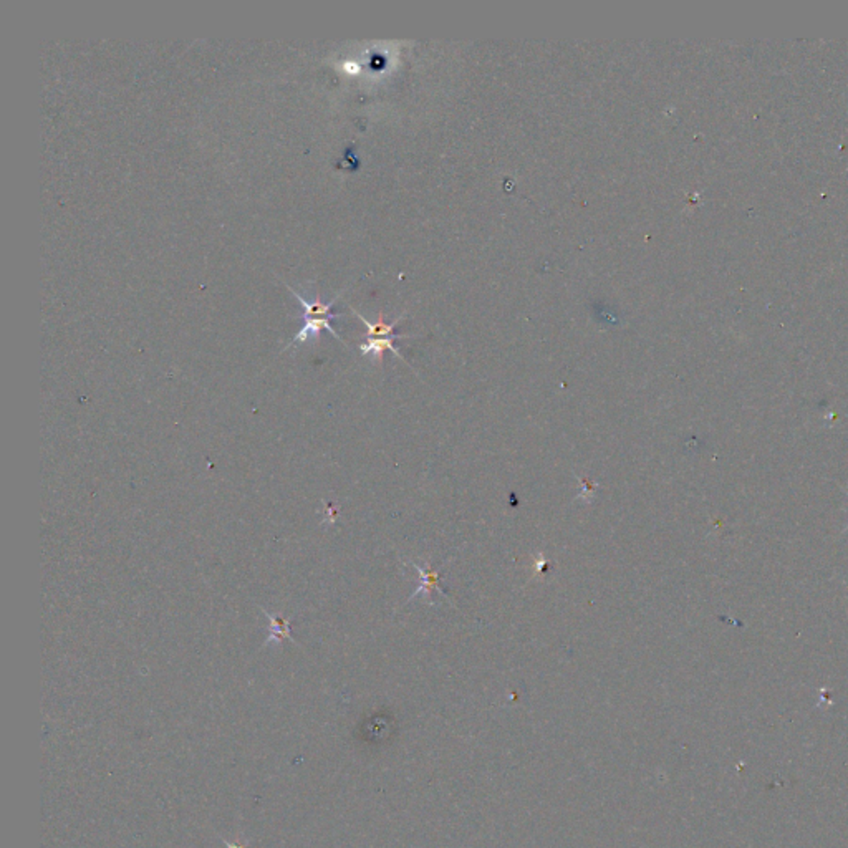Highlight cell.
Here are the masks:
<instances>
[{
    "label": "cell",
    "mask_w": 848,
    "mask_h": 848,
    "mask_svg": "<svg viewBox=\"0 0 848 848\" xmlns=\"http://www.w3.org/2000/svg\"><path fill=\"white\" fill-rule=\"evenodd\" d=\"M323 328L327 332H330L333 337L338 338V340H342V338L338 337V333L335 330H333V327H332V323H330V318H328V317H317V318H305L303 327L300 328V332L297 333V335H295L294 340L290 342V345H295V343H298V342H307L312 337H317L318 333H320V330H323Z\"/></svg>",
    "instance_id": "obj_1"
},
{
    "label": "cell",
    "mask_w": 848,
    "mask_h": 848,
    "mask_svg": "<svg viewBox=\"0 0 848 848\" xmlns=\"http://www.w3.org/2000/svg\"><path fill=\"white\" fill-rule=\"evenodd\" d=\"M289 289H290V292H292V295H295V297H297L300 305H302V308H303V312H305V318H317V317L337 318V317H340V315H342V313H333L332 312V307H333V303H335L337 298H333L330 303H323L322 300H320V297L315 298L313 302H308V300H305L298 292H295V290L292 287H289Z\"/></svg>",
    "instance_id": "obj_2"
},
{
    "label": "cell",
    "mask_w": 848,
    "mask_h": 848,
    "mask_svg": "<svg viewBox=\"0 0 848 848\" xmlns=\"http://www.w3.org/2000/svg\"><path fill=\"white\" fill-rule=\"evenodd\" d=\"M265 617L269 620V637L265 639V644H270L274 641H282V639H292V632H290V623L287 620L279 617V615H270L269 612H265L262 610Z\"/></svg>",
    "instance_id": "obj_3"
},
{
    "label": "cell",
    "mask_w": 848,
    "mask_h": 848,
    "mask_svg": "<svg viewBox=\"0 0 848 848\" xmlns=\"http://www.w3.org/2000/svg\"><path fill=\"white\" fill-rule=\"evenodd\" d=\"M396 338H400V337H391V338H368V340L365 343H361V345H360V350H361L363 355H370V356L376 358V360H380V361H381L383 353H385V350H391V352L395 353V355H398L401 358V360H403V356L400 355V352L396 350L395 345H393V342L396 340Z\"/></svg>",
    "instance_id": "obj_4"
},
{
    "label": "cell",
    "mask_w": 848,
    "mask_h": 848,
    "mask_svg": "<svg viewBox=\"0 0 848 848\" xmlns=\"http://www.w3.org/2000/svg\"><path fill=\"white\" fill-rule=\"evenodd\" d=\"M355 313L358 315V318H360L361 322L365 323L366 327H368V338H391V337L403 338V335H396V333H393L396 323H398L401 318L395 320L393 323H385V320H383V317H380V318H378V322L373 323V322H370V320L365 318V317H363V315H360L358 312H355Z\"/></svg>",
    "instance_id": "obj_5"
},
{
    "label": "cell",
    "mask_w": 848,
    "mask_h": 848,
    "mask_svg": "<svg viewBox=\"0 0 848 848\" xmlns=\"http://www.w3.org/2000/svg\"><path fill=\"white\" fill-rule=\"evenodd\" d=\"M414 567L421 575V585L418 586V590L413 593L411 600H414L416 597H421V595L429 597L431 592L439 586V571L438 570H424L423 567H419L418 564H414Z\"/></svg>",
    "instance_id": "obj_6"
},
{
    "label": "cell",
    "mask_w": 848,
    "mask_h": 848,
    "mask_svg": "<svg viewBox=\"0 0 848 848\" xmlns=\"http://www.w3.org/2000/svg\"><path fill=\"white\" fill-rule=\"evenodd\" d=\"M343 70L350 71V74H356V71H360V65H356V63H345Z\"/></svg>",
    "instance_id": "obj_7"
}]
</instances>
